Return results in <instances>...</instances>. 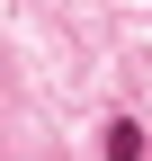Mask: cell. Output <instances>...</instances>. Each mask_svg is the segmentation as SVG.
Instances as JSON below:
<instances>
[{
    "label": "cell",
    "mask_w": 152,
    "mask_h": 161,
    "mask_svg": "<svg viewBox=\"0 0 152 161\" xmlns=\"http://www.w3.org/2000/svg\"><path fill=\"white\" fill-rule=\"evenodd\" d=\"M107 161H143V125H134V116L107 125Z\"/></svg>",
    "instance_id": "1"
}]
</instances>
